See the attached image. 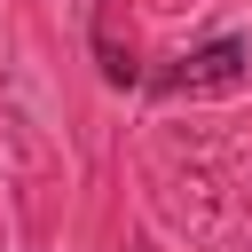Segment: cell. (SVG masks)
<instances>
[{
    "mask_svg": "<svg viewBox=\"0 0 252 252\" xmlns=\"http://www.w3.org/2000/svg\"><path fill=\"white\" fill-rule=\"evenodd\" d=\"M244 71H252V39H205L165 71H150V94H220V87H244Z\"/></svg>",
    "mask_w": 252,
    "mask_h": 252,
    "instance_id": "cell-1",
    "label": "cell"
}]
</instances>
